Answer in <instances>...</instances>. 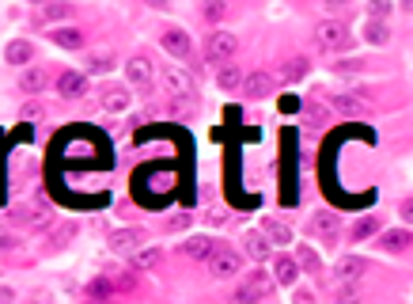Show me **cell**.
<instances>
[{"mask_svg": "<svg viewBox=\"0 0 413 304\" xmlns=\"http://www.w3.org/2000/svg\"><path fill=\"white\" fill-rule=\"evenodd\" d=\"M376 232H379V217H376V213H368V217H360V221L349 228V239H353V244H360V239L376 236Z\"/></svg>", "mask_w": 413, "mask_h": 304, "instance_id": "obj_22", "label": "cell"}, {"mask_svg": "<svg viewBox=\"0 0 413 304\" xmlns=\"http://www.w3.org/2000/svg\"><path fill=\"white\" fill-rule=\"evenodd\" d=\"M391 0H368V15L371 19H387V15H391Z\"/></svg>", "mask_w": 413, "mask_h": 304, "instance_id": "obj_33", "label": "cell"}, {"mask_svg": "<svg viewBox=\"0 0 413 304\" xmlns=\"http://www.w3.org/2000/svg\"><path fill=\"white\" fill-rule=\"evenodd\" d=\"M201 217H205L209 225H228V210H224V205H209Z\"/></svg>", "mask_w": 413, "mask_h": 304, "instance_id": "obj_35", "label": "cell"}, {"mask_svg": "<svg viewBox=\"0 0 413 304\" xmlns=\"http://www.w3.org/2000/svg\"><path fill=\"white\" fill-rule=\"evenodd\" d=\"M46 84H50V76H46L42 69H23L19 73V92H27V95L46 92Z\"/></svg>", "mask_w": 413, "mask_h": 304, "instance_id": "obj_18", "label": "cell"}, {"mask_svg": "<svg viewBox=\"0 0 413 304\" xmlns=\"http://www.w3.org/2000/svg\"><path fill=\"white\" fill-rule=\"evenodd\" d=\"M58 92L64 99H80V95L87 92V76L84 73H61L58 76Z\"/></svg>", "mask_w": 413, "mask_h": 304, "instance_id": "obj_15", "label": "cell"}, {"mask_svg": "<svg viewBox=\"0 0 413 304\" xmlns=\"http://www.w3.org/2000/svg\"><path fill=\"white\" fill-rule=\"evenodd\" d=\"M258 232H262L273 247H288V244H292V228H288L285 221H277V217H262V228H258Z\"/></svg>", "mask_w": 413, "mask_h": 304, "instance_id": "obj_12", "label": "cell"}, {"mask_svg": "<svg viewBox=\"0 0 413 304\" xmlns=\"http://www.w3.org/2000/svg\"><path fill=\"white\" fill-rule=\"evenodd\" d=\"M159 46H164L171 58H190V53H193L190 35H186L182 27H164V35H159Z\"/></svg>", "mask_w": 413, "mask_h": 304, "instance_id": "obj_8", "label": "cell"}, {"mask_svg": "<svg viewBox=\"0 0 413 304\" xmlns=\"http://www.w3.org/2000/svg\"><path fill=\"white\" fill-rule=\"evenodd\" d=\"M273 274H265V270H250V274H243V282L236 285V293H231V301L236 304H262V297L273 289Z\"/></svg>", "mask_w": 413, "mask_h": 304, "instance_id": "obj_1", "label": "cell"}, {"mask_svg": "<svg viewBox=\"0 0 413 304\" xmlns=\"http://www.w3.org/2000/svg\"><path fill=\"white\" fill-rule=\"evenodd\" d=\"M84 304H110V301H103V297H87Z\"/></svg>", "mask_w": 413, "mask_h": 304, "instance_id": "obj_44", "label": "cell"}, {"mask_svg": "<svg viewBox=\"0 0 413 304\" xmlns=\"http://www.w3.org/2000/svg\"><path fill=\"white\" fill-rule=\"evenodd\" d=\"M209 270H213V278H231L243 270V255L231 251V247H220V251L209 259Z\"/></svg>", "mask_w": 413, "mask_h": 304, "instance_id": "obj_7", "label": "cell"}, {"mask_svg": "<svg viewBox=\"0 0 413 304\" xmlns=\"http://www.w3.org/2000/svg\"><path fill=\"white\" fill-rule=\"evenodd\" d=\"M315 42H319L322 50L342 53V50H349V46H353V27H349V23H342V19H322L319 27H315Z\"/></svg>", "mask_w": 413, "mask_h": 304, "instance_id": "obj_2", "label": "cell"}, {"mask_svg": "<svg viewBox=\"0 0 413 304\" xmlns=\"http://www.w3.org/2000/svg\"><path fill=\"white\" fill-rule=\"evenodd\" d=\"M220 247H224V244H220V239H213V236H190V239L182 244V251L190 255V259H197V262H209L216 251H220Z\"/></svg>", "mask_w": 413, "mask_h": 304, "instance_id": "obj_9", "label": "cell"}, {"mask_svg": "<svg viewBox=\"0 0 413 304\" xmlns=\"http://www.w3.org/2000/svg\"><path fill=\"white\" fill-rule=\"evenodd\" d=\"M12 221L27 228H46V225H53V210H46V205H15Z\"/></svg>", "mask_w": 413, "mask_h": 304, "instance_id": "obj_6", "label": "cell"}, {"mask_svg": "<svg viewBox=\"0 0 413 304\" xmlns=\"http://www.w3.org/2000/svg\"><path fill=\"white\" fill-rule=\"evenodd\" d=\"M129 107V92L125 87H107V92H103V110H125Z\"/></svg>", "mask_w": 413, "mask_h": 304, "instance_id": "obj_24", "label": "cell"}, {"mask_svg": "<svg viewBox=\"0 0 413 304\" xmlns=\"http://www.w3.org/2000/svg\"><path fill=\"white\" fill-rule=\"evenodd\" d=\"M30 58H35V46H30V42H23V38L8 42V50H4V61H12V65H30Z\"/></svg>", "mask_w": 413, "mask_h": 304, "instance_id": "obj_20", "label": "cell"}, {"mask_svg": "<svg viewBox=\"0 0 413 304\" xmlns=\"http://www.w3.org/2000/svg\"><path fill=\"white\" fill-rule=\"evenodd\" d=\"M364 38H368L371 46H387V38H391V27H387V19H371L368 27H364Z\"/></svg>", "mask_w": 413, "mask_h": 304, "instance_id": "obj_25", "label": "cell"}, {"mask_svg": "<svg viewBox=\"0 0 413 304\" xmlns=\"http://www.w3.org/2000/svg\"><path fill=\"white\" fill-rule=\"evenodd\" d=\"M110 65H114L110 53H91V58H87V73H107Z\"/></svg>", "mask_w": 413, "mask_h": 304, "instance_id": "obj_31", "label": "cell"}, {"mask_svg": "<svg viewBox=\"0 0 413 304\" xmlns=\"http://www.w3.org/2000/svg\"><path fill=\"white\" fill-rule=\"evenodd\" d=\"M296 304H315V297H311V293H307V289H296V297H292Z\"/></svg>", "mask_w": 413, "mask_h": 304, "instance_id": "obj_39", "label": "cell"}, {"mask_svg": "<svg viewBox=\"0 0 413 304\" xmlns=\"http://www.w3.org/2000/svg\"><path fill=\"white\" fill-rule=\"evenodd\" d=\"M42 115H46L42 103H23V107H19V118H23V122H42Z\"/></svg>", "mask_w": 413, "mask_h": 304, "instance_id": "obj_32", "label": "cell"}, {"mask_svg": "<svg viewBox=\"0 0 413 304\" xmlns=\"http://www.w3.org/2000/svg\"><path fill=\"white\" fill-rule=\"evenodd\" d=\"M30 4H50V0H30Z\"/></svg>", "mask_w": 413, "mask_h": 304, "instance_id": "obj_45", "label": "cell"}, {"mask_svg": "<svg viewBox=\"0 0 413 304\" xmlns=\"http://www.w3.org/2000/svg\"><path fill=\"white\" fill-rule=\"evenodd\" d=\"M216 84H220L224 92H236V87H243V73L236 65H224L220 73H216Z\"/></svg>", "mask_w": 413, "mask_h": 304, "instance_id": "obj_26", "label": "cell"}, {"mask_svg": "<svg viewBox=\"0 0 413 304\" xmlns=\"http://www.w3.org/2000/svg\"><path fill=\"white\" fill-rule=\"evenodd\" d=\"M125 76H129V84L148 87L152 84V65L144 58H133V61H125Z\"/></svg>", "mask_w": 413, "mask_h": 304, "instance_id": "obj_19", "label": "cell"}, {"mask_svg": "<svg viewBox=\"0 0 413 304\" xmlns=\"http://www.w3.org/2000/svg\"><path fill=\"white\" fill-rule=\"evenodd\" d=\"M144 244H148V236H144L141 228H118V232H110V251H114V255H137Z\"/></svg>", "mask_w": 413, "mask_h": 304, "instance_id": "obj_5", "label": "cell"}, {"mask_svg": "<svg viewBox=\"0 0 413 304\" xmlns=\"http://www.w3.org/2000/svg\"><path fill=\"white\" fill-rule=\"evenodd\" d=\"M159 259H164V251H159V247H152V244H144L141 251L133 255V274H144V270H152Z\"/></svg>", "mask_w": 413, "mask_h": 304, "instance_id": "obj_21", "label": "cell"}, {"mask_svg": "<svg viewBox=\"0 0 413 304\" xmlns=\"http://www.w3.org/2000/svg\"><path fill=\"white\" fill-rule=\"evenodd\" d=\"M159 84H164V92L171 95V99H178V103L193 99V76L186 73L182 65H167L164 73H159Z\"/></svg>", "mask_w": 413, "mask_h": 304, "instance_id": "obj_3", "label": "cell"}, {"mask_svg": "<svg viewBox=\"0 0 413 304\" xmlns=\"http://www.w3.org/2000/svg\"><path fill=\"white\" fill-rule=\"evenodd\" d=\"M413 244V236L406 228H387V232H379V247H383L387 255H398V251H406V247Z\"/></svg>", "mask_w": 413, "mask_h": 304, "instance_id": "obj_14", "label": "cell"}, {"mask_svg": "<svg viewBox=\"0 0 413 304\" xmlns=\"http://www.w3.org/2000/svg\"><path fill=\"white\" fill-rule=\"evenodd\" d=\"M364 270H368V262H364V259H356V255H345V259L337 262L334 274H337V282H360Z\"/></svg>", "mask_w": 413, "mask_h": 304, "instance_id": "obj_16", "label": "cell"}, {"mask_svg": "<svg viewBox=\"0 0 413 304\" xmlns=\"http://www.w3.org/2000/svg\"><path fill=\"white\" fill-rule=\"evenodd\" d=\"M296 262H299V267H307L311 274H322V262H319V255H315L307 244H299V247H296Z\"/></svg>", "mask_w": 413, "mask_h": 304, "instance_id": "obj_29", "label": "cell"}, {"mask_svg": "<svg viewBox=\"0 0 413 304\" xmlns=\"http://www.w3.org/2000/svg\"><path fill=\"white\" fill-rule=\"evenodd\" d=\"M224 12H228V4H224V0H205V19L220 23V19H224Z\"/></svg>", "mask_w": 413, "mask_h": 304, "instance_id": "obj_34", "label": "cell"}, {"mask_svg": "<svg viewBox=\"0 0 413 304\" xmlns=\"http://www.w3.org/2000/svg\"><path fill=\"white\" fill-rule=\"evenodd\" d=\"M50 42H58L61 50H80V46H84V31L80 27H53Z\"/></svg>", "mask_w": 413, "mask_h": 304, "instance_id": "obj_17", "label": "cell"}, {"mask_svg": "<svg viewBox=\"0 0 413 304\" xmlns=\"http://www.w3.org/2000/svg\"><path fill=\"white\" fill-rule=\"evenodd\" d=\"M76 232H80L76 225H61V228H58V236H53V244H64V239H72Z\"/></svg>", "mask_w": 413, "mask_h": 304, "instance_id": "obj_38", "label": "cell"}, {"mask_svg": "<svg viewBox=\"0 0 413 304\" xmlns=\"http://www.w3.org/2000/svg\"><path fill=\"white\" fill-rule=\"evenodd\" d=\"M296 278H299V262L292 259V255H277V259H273V282L285 285V289H292Z\"/></svg>", "mask_w": 413, "mask_h": 304, "instance_id": "obj_11", "label": "cell"}, {"mask_svg": "<svg viewBox=\"0 0 413 304\" xmlns=\"http://www.w3.org/2000/svg\"><path fill=\"white\" fill-rule=\"evenodd\" d=\"M406 8H410V12H413V0H406Z\"/></svg>", "mask_w": 413, "mask_h": 304, "instance_id": "obj_46", "label": "cell"}, {"mask_svg": "<svg viewBox=\"0 0 413 304\" xmlns=\"http://www.w3.org/2000/svg\"><path fill=\"white\" fill-rule=\"evenodd\" d=\"M42 15H46L50 23L72 19V15H76V4H69V0H50V4H42Z\"/></svg>", "mask_w": 413, "mask_h": 304, "instance_id": "obj_23", "label": "cell"}, {"mask_svg": "<svg viewBox=\"0 0 413 304\" xmlns=\"http://www.w3.org/2000/svg\"><path fill=\"white\" fill-rule=\"evenodd\" d=\"M0 304H15V293L12 289H0Z\"/></svg>", "mask_w": 413, "mask_h": 304, "instance_id": "obj_40", "label": "cell"}, {"mask_svg": "<svg viewBox=\"0 0 413 304\" xmlns=\"http://www.w3.org/2000/svg\"><path fill=\"white\" fill-rule=\"evenodd\" d=\"M402 217H406V221H413V202H406V205H402Z\"/></svg>", "mask_w": 413, "mask_h": 304, "instance_id": "obj_41", "label": "cell"}, {"mask_svg": "<svg viewBox=\"0 0 413 304\" xmlns=\"http://www.w3.org/2000/svg\"><path fill=\"white\" fill-rule=\"evenodd\" d=\"M330 103H334L342 115H349V118H364V115H368V103H364L360 95H349V92H334V95H330Z\"/></svg>", "mask_w": 413, "mask_h": 304, "instance_id": "obj_13", "label": "cell"}, {"mask_svg": "<svg viewBox=\"0 0 413 304\" xmlns=\"http://www.w3.org/2000/svg\"><path fill=\"white\" fill-rule=\"evenodd\" d=\"M307 73V58H292L285 69H281V80H299Z\"/></svg>", "mask_w": 413, "mask_h": 304, "instance_id": "obj_30", "label": "cell"}, {"mask_svg": "<svg viewBox=\"0 0 413 304\" xmlns=\"http://www.w3.org/2000/svg\"><path fill=\"white\" fill-rule=\"evenodd\" d=\"M322 4H330V8H342V4H353V0H322Z\"/></svg>", "mask_w": 413, "mask_h": 304, "instance_id": "obj_43", "label": "cell"}, {"mask_svg": "<svg viewBox=\"0 0 413 304\" xmlns=\"http://www.w3.org/2000/svg\"><path fill=\"white\" fill-rule=\"evenodd\" d=\"M311 228L319 232L322 239H330V236H334V232H337V217H334V213H326V210H322L319 217L311 221Z\"/></svg>", "mask_w": 413, "mask_h": 304, "instance_id": "obj_28", "label": "cell"}, {"mask_svg": "<svg viewBox=\"0 0 413 304\" xmlns=\"http://www.w3.org/2000/svg\"><path fill=\"white\" fill-rule=\"evenodd\" d=\"M270 239H265L262 236V232H254V236H247V255H250V259H258V262H262L265 259V255H270Z\"/></svg>", "mask_w": 413, "mask_h": 304, "instance_id": "obj_27", "label": "cell"}, {"mask_svg": "<svg viewBox=\"0 0 413 304\" xmlns=\"http://www.w3.org/2000/svg\"><path fill=\"white\" fill-rule=\"evenodd\" d=\"M15 247H19V236H15V232H8V228H0V255H12Z\"/></svg>", "mask_w": 413, "mask_h": 304, "instance_id": "obj_36", "label": "cell"}, {"mask_svg": "<svg viewBox=\"0 0 413 304\" xmlns=\"http://www.w3.org/2000/svg\"><path fill=\"white\" fill-rule=\"evenodd\" d=\"M273 87H277V76L262 73V69H258V73H250V76H243V92H247L250 99H262V95H270Z\"/></svg>", "mask_w": 413, "mask_h": 304, "instance_id": "obj_10", "label": "cell"}, {"mask_svg": "<svg viewBox=\"0 0 413 304\" xmlns=\"http://www.w3.org/2000/svg\"><path fill=\"white\" fill-rule=\"evenodd\" d=\"M144 4H148V8H167L171 0H144Z\"/></svg>", "mask_w": 413, "mask_h": 304, "instance_id": "obj_42", "label": "cell"}, {"mask_svg": "<svg viewBox=\"0 0 413 304\" xmlns=\"http://www.w3.org/2000/svg\"><path fill=\"white\" fill-rule=\"evenodd\" d=\"M307 118H311V122H326V118H330V110L322 107L319 99H311V103H307Z\"/></svg>", "mask_w": 413, "mask_h": 304, "instance_id": "obj_37", "label": "cell"}, {"mask_svg": "<svg viewBox=\"0 0 413 304\" xmlns=\"http://www.w3.org/2000/svg\"><path fill=\"white\" fill-rule=\"evenodd\" d=\"M236 50H239V38L231 35V31H213V35H209V42H205L209 61H220V65H231Z\"/></svg>", "mask_w": 413, "mask_h": 304, "instance_id": "obj_4", "label": "cell"}]
</instances>
